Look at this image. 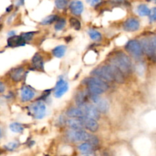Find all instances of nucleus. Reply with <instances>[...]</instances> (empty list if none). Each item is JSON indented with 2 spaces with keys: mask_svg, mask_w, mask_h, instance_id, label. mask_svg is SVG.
Masks as SVG:
<instances>
[{
  "mask_svg": "<svg viewBox=\"0 0 156 156\" xmlns=\"http://www.w3.org/2000/svg\"><path fill=\"white\" fill-rule=\"evenodd\" d=\"M111 64L115 65L124 75L129 74L132 70V61L126 54L118 51L110 60Z\"/></svg>",
  "mask_w": 156,
  "mask_h": 156,
  "instance_id": "nucleus-1",
  "label": "nucleus"
},
{
  "mask_svg": "<svg viewBox=\"0 0 156 156\" xmlns=\"http://www.w3.org/2000/svg\"><path fill=\"white\" fill-rule=\"evenodd\" d=\"M67 136L69 139V140L74 142H89V143L92 144L93 145H97L99 143L98 139L96 136L87 133L86 131H84L83 129L70 130V131H68L67 133Z\"/></svg>",
  "mask_w": 156,
  "mask_h": 156,
  "instance_id": "nucleus-2",
  "label": "nucleus"
},
{
  "mask_svg": "<svg viewBox=\"0 0 156 156\" xmlns=\"http://www.w3.org/2000/svg\"><path fill=\"white\" fill-rule=\"evenodd\" d=\"M85 83L90 95H100L109 89L107 83L97 76L87 78Z\"/></svg>",
  "mask_w": 156,
  "mask_h": 156,
  "instance_id": "nucleus-3",
  "label": "nucleus"
},
{
  "mask_svg": "<svg viewBox=\"0 0 156 156\" xmlns=\"http://www.w3.org/2000/svg\"><path fill=\"white\" fill-rule=\"evenodd\" d=\"M91 74L106 82L115 81L114 70L112 64L99 67L91 72Z\"/></svg>",
  "mask_w": 156,
  "mask_h": 156,
  "instance_id": "nucleus-4",
  "label": "nucleus"
},
{
  "mask_svg": "<svg viewBox=\"0 0 156 156\" xmlns=\"http://www.w3.org/2000/svg\"><path fill=\"white\" fill-rule=\"evenodd\" d=\"M125 49L129 55L136 58H139L143 55V48L141 42L137 40H130L126 43Z\"/></svg>",
  "mask_w": 156,
  "mask_h": 156,
  "instance_id": "nucleus-5",
  "label": "nucleus"
},
{
  "mask_svg": "<svg viewBox=\"0 0 156 156\" xmlns=\"http://www.w3.org/2000/svg\"><path fill=\"white\" fill-rule=\"evenodd\" d=\"M29 110L31 115L36 119H41L45 116L47 109H46V106L44 102L40 100V101H37L32 103L30 106Z\"/></svg>",
  "mask_w": 156,
  "mask_h": 156,
  "instance_id": "nucleus-6",
  "label": "nucleus"
},
{
  "mask_svg": "<svg viewBox=\"0 0 156 156\" xmlns=\"http://www.w3.org/2000/svg\"><path fill=\"white\" fill-rule=\"evenodd\" d=\"M91 100L98 111L102 113H106L109 111V102L104 98L99 97V95H90Z\"/></svg>",
  "mask_w": 156,
  "mask_h": 156,
  "instance_id": "nucleus-7",
  "label": "nucleus"
},
{
  "mask_svg": "<svg viewBox=\"0 0 156 156\" xmlns=\"http://www.w3.org/2000/svg\"><path fill=\"white\" fill-rule=\"evenodd\" d=\"M69 85L68 83L64 80L62 76L59 77L58 82L56 83V86L55 88V93H54V95L56 98H60V97H62L64 94L67 93V91L68 90Z\"/></svg>",
  "mask_w": 156,
  "mask_h": 156,
  "instance_id": "nucleus-8",
  "label": "nucleus"
},
{
  "mask_svg": "<svg viewBox=\"0 0 156 156\" xmlns=\"http://www.w3.org/2000/svg\"><path fill=\"white\" fill-rule=\"evenodd\" d=\"M80 107H82V109H83L85 116H87L91 119H95V120H98L100 119V112H99L95 106L87 103V104L83 105V106H80Z\"/></svg>",
  "mask_w": 156,
  "mask_h": 156,
  "instance_id": "nucleus-9",
  "label": "nucleus"
},
{
  "mask_svg": "<svg viewBox=\"0 0 156 156\" xmlns=\"http://www.w3.org/2000/svg\"><path fill=\"white\" fill-rule=\"evenodd\" d=\"M139 27H140V22L135 18L128 19L124 22L123 25H122V28L124 29V31H129V32L137 31L139 30Z\"/></svg>",
  "mask_w": 156,
  "mask_h": 156,
  "instance_id": "nucleus-10",
  "label": "nucleus"
},
{
  "mask_svg": "<svg viewBox=\"0 0 156 156\" xmlns=\"http://www.w3.org/2000/svg\"><path fill=\"white\" fill-rule=\"evenodd\" d=\"M35 96V92L32 88L28 86H23L20 91L21 100L22 102H29Z\"/></svg>",
  "mask_w": 156,
  "mask_h": 156,
  "instance_id": "nucleus-11",
  "label": "nucleus"
},
{
  "mask_svg": "<svg viewBox=\"0 0 156 156\" xmlns=\"http://www.w3.org/2000/svg\"><path fill=\"white\" fill-rule=\"evenodd\" d=\"M83 122L84 127L88 129L89 131L92 132V133H95L99 129V124L97 122V120H95L94 119H91L87 116H83L80 118Z\"/></svg>",
  "mask_w": 156,
  "mask_h": 156,
  "instance_id": "nucleus-12",
  "label": "nucleus"
},
{
  "mask_svg": "<svg viewBox=\"0 0 156 156\" xmlns=\"http://www.w3.org/2000/svg\"><path fill=\"white\" fill-rule=\"evenodd\" d=\"M25 70L23 67H16L10 72V77L14 82H20L24 79Z\"/></svg>",
  "mask_w": 156,
  "mask_h": 156,
  "instance_id": "nucleus-13",
  "label": "nucleus"
},
{
  "mask_svg": "<svg viewBox=\"0 0 156 156\" xmlns=\"http://www.w3.org/2000/svg\"><path fill=\"white\" fill-rule=\"evenodd\" d=\"M70 10L74 16H80L83 11V2L80 0H73L70 4Z\"/></svg>",
  "mask_w": 156,
  "mask_h": 156,
  "instance_id": "nucleus-14",
  "label": "nucleus"
},
{
  "mask_svg": "<svg viewBox=\"0 0 156 156\" xmlns=\"http://www.w3.org/2000/svg\"><path fill=\"white\" fill-rule=\"evenodd\" d=\"M8 46L10 48H16L24 46L25 44V41H24L21 35H13L9 37L8 39Z\"/></svg>",
  "mask_w": 156,
  "mask_h": 156,
  "instance_id": "nucleus-15",
  "label": "nucleus"
},
{
  "mask_svg": "<svg viewBox=\"0 0 156 156\" xmlns=\"http://www.w3.org/2000/svg\"><path fill=\"white\" fill-rule=\"evenodd\" d=\"M67 124L71 129H83L84 125L80 118H70L67 120Z\"/></svg>",
  "mask_w": 156,
  "mask_h": 156,
  "instance_id": "nucleus-16",
  "label": "nucleus"
},
{
  "mask_svg": "<svg viewBox=\"0 0 156 156\" xmlns=\"http://www.w3.org/2000/svg\"><path fill=\"white\" fill-rule=\"evenodd\" d=\"M141 44H142V48H143V51H145V53L146 54L149 58H154V51H153L152 45H151L150 38L143 39L142 41V42H141Z\"/></svg>",
  "mask_w": 156,
  "mask_h": 156,
  "instance_id": "nucleus-17",
  "label": "nucleus"
},
{
  "mask_svg": "<svg viewBox=\"0 0 156 156\" xmlns=\"http://www.w3.org/2000/svg\"><path fill=\"white\" fill-rule=\"evenodd\" d=\"M31 64H32V67L36 70H41L44 69V61L40 54L36 53L33 56L31 59Z\"/></svg>",
  "mask_w": 156,
  "mask_h": 156,
  "instance_id": "nucleus-18",
  "label": "nucleus"
},
{
  "mask_svg": "<svg viewBox=\"0 0 156 156\" xmlns=\"http://www.w3.org/2000/svg\"><path fill=\"white\" fill-rule=\"evenodd\" d=\"M67 115L70 118H82L85 116L82 107H73L67 111Z\"/></svg>",
  "mask_w": 156,
  "mask_h": 156,
  "instance_id": "nucleus-19",
  "label": "nucleus"
},
{
  "mask_svg": "<svg viewBox=\"0 0 156 156\" xmlns=\"http://www.w3.org/2000/svg\"><path fill=\"white\" fill-rule=\"evenodd\" d=\"M66 51H67V47L65 45L61 44V45L56 46L55 48H54V49L52 50V55L56 57V58H61L64 56Z\"/></svg>",
  "mask_w": 156,
  "mask_h": 156,
  "instance_id": "nucleus-20",
  "label": "nucleus"
},
{
  "mask_svg": "<svg viewBox=\"0 0 156 156\" xmlns=\"http://www.w3.org/2000/svg\"><path fill=\"white\" fill-rule=\"evenodd\" d=\"M80 152L84 154H89L94 151V145L89 142H83L78 147Z\"/></svg>",
  "mask_w": 156,
  "mask_h": 156,
  "instance_id": "nucleus-21",
  "label": "nucleus"
},
{
  "mask_svg": "<svg viewBox=\"0 0 156 156\" xmlns=\"http://www.w3.org/2000/svg\"><path fill=\"white\" fill-rule=\"evenodd\" d=\"M87 94L85 92H80L78 93L76 95L75 100H76V103L78 106H83V105L87 104Z\"/></svg>",
  "mask_w": 156,
  "mask_h": 156,
  "instance_id": "nucleus-22",
  "label": "nucleus"
},
{
  "mask_svg": "<svg viewBox=\"0 0 156 156\" xmlns=\"http://www.w3.org/2000/svg\"><path fill=\"white\" fill-rule=\"evenodd\" d=\"M88 35L90 37L92 40L96 41H101L102 39V34L100 31H97L95 29H93V28H90L87 31Z\"/></svg>",
  "mask_w": 156,
  "mask_h": 156,
  "instance_id": "nucleus-23",
  "label": "nucleus"
},
{
  "mask_svg": "<svg viewBox=\"0 0 156 156\" xmlns=\"http://www.w3.org/2000/svg\"><path fill=\"white\" fill-rule=\"evenodd\" d=\"M58 17L57 15H51V16H47L41 21V24L42 25H49L53 24L54 22H56L58 21Z\"/></svg>",
  "mask_w": 156,
  "mask_h": 156,
  "instance_id": "nucleus-24",
  "label": "nucleus"
},
{
  "mask_svg": "<svg viewBox=\"0 0 156 156\" xmlns=\"http://www.w3.org/2000/svg\"><path fill=\"white\" fill-rule=\"evenodd\" d=\"M150 9L145 4H141L137 7V13L140 16H147L149 15Z\"/></svg>",
  "mask_w": 156,
  "mask_h": 156,
  "instance_id": "nucleus-25",
  "label": "nucleus"
},
{
  "mask_svg": "<svg viewBox=\"0 0 156 156\" xmlns=\"http://www.w3.org/2000/svg\"><path fill=\"white\" fill-rule=\"evenodd\" d=\"M9 129L12 132L16 133H21L23 132L24 126L19 122H12L10 124Z\"/></svg>",
  "mask_w": 156,
  "mask_h": 156,
  "instance_id": "nucleus-26",
  "label": "nucleus"
},
{
  "mask_svg": "<svg viewBox=\"0 0 156 156\" xmlns=\"http://www.w3.org/2000/svg\"><path fill=\"white\" fill-rule=\"evenodd\" d=\"M66 20L64 19H58V21L56 22L55 25V31H60L61 30H63L64 28L66 25Z\"/></svg>",
  "mask_w": 156,
  "mask_h": 156,
  "instance_id": "nucleus-27",
  "label": "nucleus"
},
{
  "mask_svg": "<svg viewBox=\"0 0 156 156\" xmlns=\"http://www.w3.org/2000/svg\"><path fill=\"white\" fill-rule=\"evenodd\" d=\"M70 26L73 28V29L76 30H80L81 28V23L76 18H70Z\"/></svg>",
  "mask_w": 156,
  "mask_h": 156,
  "instance_id": "nucleus-28",
  "label": "nucleus"
},
{
  "mask_svg": "<svg viewBox=\"0 0 156 156\" xmlns=\"http://www.w3.org/2000/svg\"><path fill=\"white\" fill-rule=\"evenodd\" d=\"M55 4L58 9L63 10L68 5V0H55Z\"/></svg>",
  "mask_w": 156,
  "mask_h": 156,
  "instance_id": "nucleus-29",
  "label": "nucleus"
},
{
  "mask_svg": "<svg viewBox=\"0 0 156 156\" xmlns=\"http://www.w3.org/2000/svg\"><path fill=\"white\" fill-rule=\"evenodd\" d=\"M34 34H35L34 31H29V32H25L21 34V37H22V39H23L25 42H27V41H31L32 37H34Z\"/></svg>",
  "mask_w": 156,
  "mask_h": 156,
  "instance_id": "nucleus-30",
  "label": "nucleus"
},
{
  "mask_svg": "<svg viewBox=\"0 0 156 156\" xmlns=\"http://www.w3.org/2000/svg\"><path fill=\"white\" fill-rule=\"evenodd\" d=\"M149 20L151 22H156V7L151 9L150 10L149 15Z\"/></svg>",
  "mask_w": 156,
  "mask_h": 156,
  "instance_id": "nucleus-31",
  "label": "nucleus"
},
{
  "mask_svg": "<svg viewBox=\"0 0 156 156\" xmlns=\"http://www.w3.org/2000/svg\"><path fill=\"white\" fill-rule=\"evenodd\" d=\"M19 144L18 142H12L7 144V145H5V148H6V149L9 150V151H12V150L16 149V148L19 146Z\"/></svg>",
  "mask_w": 156,
  "mask_h": 156,
  "instance_id": "nucleus-32",
  "label": "nucleus"
},
{
  "mask_svg": "<svg viewBox=\"0 0 156 156\" xmlns=\"http://www.w3.org/2000/svg\"><path fill=\"white\" fill-rule=\"evenodd\" d=\"M150 40H151V45H152V48H153V51H154V58H156V35L153 36L152 37H151V38H150Z\"/></svg>",
  "mask_w": 156,
  "mask_h": 156,
  "instance_id": "nucleus-33",
  "label": "nucleus"
},
{
  "mask_svg": "<svg viewBox=\"0 0 156 156\" xmlns=\"http://www.w3.org/2000/svg\"><path fill=\"white\" fill-rule=\"evenodd\" d=\"M86 1L91 6H95V5H98L101 2V0H86Z\"/></svg>",
  "mask_w": 156,
  "mask_h": 156,
  "instance_id": "nucleus-34",
  "label": "nucleus"
},
{
  "mask_svg": "<svg viewBox=\"0 0 156 156\" xmlns=\"http://www.w3.org/2000/svg\"><path fill=\"white\" fill-rule=\"evenodd\" d=\"M5 90V86L2 82L0 81V94L3 93Z\"/></svg>",
  "mask_w": 156,
  "mask_h": 156,
  "instance_id": "nucleus-35",
  "label": "nucleus"
},
{
  "mask_svg": "<svg viewBox=\"0 0 156 156\" xmlns=\"http://www.w3.org/2000/svg\"><path fill=\"white\" fill-rule=\"evenodd\" d=\"M24 2H25V0H17L16 4H17L18 5H24Z\"/></svg>",
  "mask_w": 156,
  "mask_h": 156,
  "instance_id": "nucleus-36",
  "label": "nucleus"
},
{
  "mask_svg": "<svg viewBox=\"0 0 156 156\" xmlns=\"http://www.w3.org/2000/svg\"><path fill=\"white\" fill-rule=\"evenodd\" d=\"M112 2H116V3H122V2H126V0H112Z\"/></svg>",
  "mask_w": 156,
  "mask_h": 156,
  "instance_id": "nucleus-37",
  "label": "nucleus"
},
{
  "mask_svg": "<svg viewBox=\"0 0 156 156\" xmlns=\"http://www.w3.org/2000/svg\"><path fill=\"white\" fill-rule=\"evenodd\" d=\"M13 35H16V32L15 31H10L9 33V37H11V36H13Z\"/></svg>",
  "mask_w": 156,
  "mask_h": 156,
  "instance_id": "nucleus-38",
  "label": "nucleus"
},
{
  "mask_svg": "<svg viewBox=\"0 0 156 156\" xmlns=\"http://www.w3.org/2000/svg\"><path fill=\"white\" fill-rule=\"evenodd\" d=\"M12 7H13L12 5H10L9 7H8V8H7V9H6V12H9L11 11V10L12 9Z\"/></svg>",
  "mask_w": 156,
  "mask_h": 156,
  "instance_id": "nucleus-39",
  "label": "nucleus"
},
{
  "mask_svg": "<svg viewBox=\"0 0 156 156\" xmlns=\"http://www.w3.org/2000/svg\"><path fill=\"white\" fill-rule=\"evenodd\" d=\"M149 2H155L156 3V0H148Z\"/></svg>",
  "mask_w": 156,
  "mask_h": 156,
  "instance_id": "nucleus-40",
  "label": "nucleus"
},
{
  "mask_svg": "<svg viewBox=\"0 0 156 156\" xmlns=\"http://www.w3.org/2000/svg\"><path fill=\"white\" fill-rule=\"evenodd\" d=\"M1 135H2V132H1V129H0V137H1Z\"/></svg>",
  "mask_w": 156,
  "mask_h": 156,
  "instance_id": "nucleus-41",
  "label": "nucleus"
},
{
  "mask_svg": "<svg viewBox=\"0 0 156 156\" xmlns=\"http://www.w3.org/2000/svg\"><path fill=\"white\" fill-rule=\"evenodd\" d=\"M84 156H89V155H87V154H85V155Z\"/></svg>",
  "mask_w": 156,
  "mask_h": 156,
  "instance_id": "nucleus-42",
  "label": "nucleus"
}]
</instances>
